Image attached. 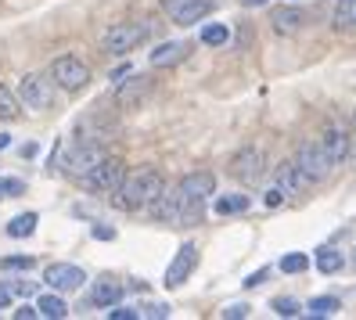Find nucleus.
<instances>
[{
  "label": "nucleus",
  "instance_id": "nucleus-29",
  "mask_svg": "<svg viewBox=\"0 0 356 320\" xmlns=\"http://www.w3.org/2000/svg\"><path fill=\"white\" fill-rule=\"evenodd\" d=\"M274 310H277V317H299V313H302L299 298H291V295H281V298H274Z\"/></svg>",
  "mask_w": 356,
  "mask_h": 320
},
{
  "label": "nucleus",
  "instance_id": "nucleus-20",
  "mask_svg": "<svg viewBox=\"0 0 356 320\" xmlns=\"http://www.w3.org/2000/svg\"><path fill=\"white\" fill-rule=\"evenodd\" d=\"M313 263H317V270H321V273H339V270L346 266L342 252H339V248H331V245L317 248V255H313Z\"/></svg>",
  "mask_w": 356,
  "mask_h": 320
},
{
  "label": "nucleus",
  "instance_id": "nucleus-23",
  "mask_svg": "<svg viewBox=\"0 0 356 320\" xmlns=\"http://www.w3.org/2000/svg\"><path fill=\"white\" fill-rule=\"evenodd\" d=\"M33 230H36V212H22L8 223V238H29Z\"/></svg>",
  "mask_w": 356,
  "mask_h": 320
},
{
  "label": "nucleus",
  "instance_id": "nucleus-43",
  "mask_svg": "<svg viewBox=\"0 0 356 320\" xmlns=\"http://www.w3.org/2000/svg\"><path fill=\"white\" fill-rule=\"evenodd\" d=\"M8 144H11V137H8V134H0V152H4Z\"/></svg>",
  "mask_w": 356,
  "mask_h": 320
},
{
  "label": "nucleus",
  "instance_id": "nucleus-30",
  "mask_svg": "<svg viewBox=\"0 0 356 320\" xmlns=\"http://www.w3.org/2000/svg\"><path fill=\"white\" fill-rule=\"evenodd\" d=\"M33 255H8V259H0V270H33Z\"/></svg>",
  "mask_w": 356,
  "mask_h": 320
},
{
  "label": "nucleus",
  "instance_id": "nucleus-41",
  "mask_svg": "<svg viewBox=\"0 0 356 320\" xmlns=\"http://www.w3.org/2000/svg\"><path fill=\"white\" fill-rule=\"evenodd\" d=\"M346 159H353V162H356V130L349 134V155H346Z\"/></svg>",
  "mask_w": 356,
  "mask_h": 320
},
{
  "label": "nucleus",
  "instance_id": "nucleus-9",
  "mask_svg": "<svg viewBox=\"0 0 356 320\" xmlns=\"http://www.w3.org/2000/svg\"><path fill=\"white\" fill-rule=\"evenodd\" d=\"M101 159H104V147H101V144L79 141V144L72 147V152H69L65 159L58 162V166L65 169V173H72V177H83V173H87V169H94V166H97Z\"/></svg>",
  "mask_w": 356,
  "mask_h": 320
},
{
  "label": "nucleus",
  "instance_id": "nucleus-3",
  "mask_svg": "<svg viewBox=\"0 0 356 320\" xmlns=\"http://www.w3.org/2000/svg\"><path fill=\"white\" fill-rule=\"evenodd\" d=\"M148 33H152L148 22H119L101 36V47L108 54H115V58H127L130 51H137L144 40H148Z\"/></svg>",
  "mask_w": 356,
  "mask_h": 320
},
{
  "label": "nucleus",
  "instance_id": "nucleus-44",
  "mask_svg": "<svg viewBox=\"0 0 356 320\" xmlns=\"http://www.w3.org/2000/svg\"><path fill=\"white\" fill-rule=\"evenodd\" d=\"M353 130H356V112H353Z\"/></svg>",
  "mask_w": 356,
  "mask_h": 320
},
{
  "label": "nucleus",
  "instance_id": "nucleus-4",
  "mask_svg": "<svg viewBox=\"0 0 356 320\" xmlns=\"http://www.w3.org/2000/svg\"><path fill=\"white\" fill-rule=\"evenodd\" d=\"M122 177H127V166H122L119 159L104 155L94 169H87V173L79 177V184L87 187L90 195H115V187L122 184Z\"/></svg>",
  "mask_w": 356,
  "mask_h": 320
},
{
  "label": "nucleus",
  "instance_id": "nucleus-2",
  "mask_svg": "<svg viewBox=\"0 0 356 320\" xmlns=\"http://www.w3.org/2000/svg\"><path fill=\"white\" fill-rule=\"evenodd\" d=\"M177 195H180V223H198L205 202L216 195V177L213 173H187L177 184Z\"/></svg>",
  "mask_w": 356,
  "mask_h": 320
},
{
  "label": "nucleus",
  "instance_id": "nucleus-17",
  "mask_svg": "<svg viewBox=\"0 0 356 320\" xmlns=\"http://www.w3.org/2000/svg\"><path fill=\"white\" fill-rule=\"evenodd\" d=\"M187 47L184 40H170V44H159L155 51H152V65L155 69H170V65H177V61H184L187 58Z\"/></svg>",
  "mask_w": 356,
  "mask_h": 320
},
{
  "label": "nucleus",
  "instance_id": "nucleus-45",
  "mask_svg": "<svg viewBox=\"0 0 356 320\" xmlns=\"http://www.w3.org/2000/svg\"><path fill=\"white\" fill-rule=\"evenodd\" d=\"M353 266H356V259H353Z\"/></svg>",
  "mask_w": 356,
  "mask_h": 320
},
{
  "label": "nucleus",
  "instance_id": "nucleus-12",
  "mask_svg": "<svg viewBox=\"0 0 356 320\" xmlns=\"http://www.w3.org/2000/svg\"><path fill=\"white\" fill-rule=\"evenodd\" d=\"M44 281H47L54 291H76V288H83L87 273H83L76 263H51V266L44 270Z\"/></svg>",
  "mask_w": 356,
  "mask_h": 320
},
{
  "label": "nucleus",
  "instance_id": "nucleus-6",
  "mask_svg": "<svg viewBox=\"0 0 356 320\" xmlns=\"http://www.w3.org/2000/svg\"><path fill=\"white\" fill-rule=\"evenodd\" d=\"M18 101L33 112H47L51 101H54V83L40 72H29V76L18 79Z\"/></svg>",
  "mask_w": 356,
  "mask_h": 320
},
{
  "label": "nucleus",
  "instance_id": "nucleus-18",
  "mask_svg": "<svg viewBox=\"0 0 356 320\" xmlns=\"http://www.w3.org/2000/svg\"><path fill=\"white\" fill-rule=\"evenodd\" d=\"M122 298V285L119 281H97L94 291H90V303L94 306H115Z\"/></svg>",
  "mask_w": 356,
  "mask_h": 320
},
{
  "label": "nucleus",
  "instance_id": "nucleus-24",
  "mask_svg": "<svg viewBox=\"0 0 356 320\" xmlns=\"http://www.w3.org/2000/svg\"><path fill=\"white\" fill-rule=\"evenodd\" d=\"M220 216H234V212H245L248 209V195H223V198H216V205H213Z\"/></svg>",
  "mask_w": 356,
  "mask_h": 320
},
{
  "label": "nucleus",
  "instance_id": "nucleus-5",
  "mask_svg": "<svg viewBox=\"0 0 356 320\" xmlns=\"http://www.w3.org/2000/svg\"><path fill=\"white\" fill-rule=\"evenodd\" d=\"M51 79H54V87L76 94V90H83L90 83V69L83 65L76 54H61V58L51 61Z\"/></svg>",
  "mask_w": 356,
  "mask_h": 320
},
{
  "label": "nucleus",
  "instance_id": "nucleus-8",
  "mask_svg": "<svg viewBox=\"0 0 356 320\" xmlns=\"http://www.w3.org/2000/svg\"><path fill=\"white\" fill-rule=\"evenodd\" d=\"M266 169V155L259 147H241V152L230 159V177L241 180V184H256Z\"/></svg>",
  "mask_w": 356,
  "mask_h": 320
},
{
  "label": "nucleus",
  "instance_id": "nucleus-13",
  "mask_svg": "<svg viewBox=\"0 0 356 320\" xmlns=\"http://www.w3.org/2000/svg\"><path fill=\"white\" fill-rule=\"evenodd\" d=\"M148 94H152V79H148V76H134V79L115 83V101H119V109H134V104H140Z\"/></svg>",
  "mask_w": 356,
  "mask_h": 320
},
{
  "label": "nucleus",
  "instance_id": "nucleus-11",
  "mask_svg": "<svg viewBox=\"0 0 356 320\" xmlns=\"http://www.w3.org/2000/svg\"><path fill=\"white\" fill-rule=\"evenodd\" d=\"M195 263H198V248H195V241H184L180 245V252L173 255V263H170V270H165V288H180L187 277H191V270H195Z\"/></svg>",
  "mask_w": 356,
  "mask_h": 320
},
{
  "label": "nucleus",
  "instance_id": "nucleus-38",
  "mask_svg": "<svg viewBox=\"0 0 356 320\" xmlns=\"http://www.w3.org/2000/svg\"><path fill=\"white\" fill-rule=\"evenodd\" d=\"M11 295H15V291H11L8 285H0V310H4V306H11Z\"/></svg>",
  "mask_w": 356,
  "mask_h": 320
},
{
  "label": "nucleus",
  "instance_id": "nucleus-7",
  "mask_svg": "<svg viewBox=\"0 0 356 320\" xmlns=\"http://www.w3.org/2000/svg\"><path fill=\"white\" fill-rule=\"evenodd\" d=\"M296 166H299L302 173L309 177V184H321V180H327V173H331V162H327L324 147H321L317 141H306V144H299Z\"/></svg>",
  "mask_w": 356,
  "mask_h": 320
},
{
  "label": "nucleus",
  "instance_id": "nucleus-36",
  "mask_svg": "<svg viewBox=\"0 0 356 320\" xmlns=\"http://www.w3.org/2000/svg\"><path fill=\"white\" fill-rule=\"evenodd\" d=\"M266 277H270V270H266V266H263V270H256V273H252V277H248V281H245V285H248V288H259V285H263V281H266Z\"/></svg>",
  "mask_w": 356,
  "mask_h": 320
},
{
  "label": "nucleus",
  "instance_id": "nucleus-34",
  "mask_svg": "<svg viewBox=\"0 0 356 320\" xmlns=\"http://www.w3.org/2000/svg\"><path fill=\"white\" fill-rule=\"evenodd\" d=\"M140 313L137 310H130V306H119L115 303V310H108V320H137Z\"/></svg>",
  "mask_w": 356,
  "mask_h": 320
},
{
  "label": "nucleus",
  "instance_id": "nucleus-21",
  "mask_svg": "<svg viewBox=\"0 0 356 320\" xmlns=\"http://www.w3.org/2000/svg\"><path fill=\"white\" fill-rule=\"evenodd\" d=\"M18 115H22V101H18V94H11V87L0 83V119L15 122Z\"/></svg>",
  "mask_w": 356,
  "mask_h": 320
},
{
  "label": "nucleus",
  "instance_id": "nucleus-28",
  "mask_svg": "<svg viewBox=\"0 0 356 320\" xmlns=\"http://www.w3.org/2000/svg\"><path fill=\"white\" fill-rule=\"evenodd\" d=\"M306 266H309V259H306L302 252H288L284 259H281V270H284V273H302Z\"/></svg>",
  "mask_w": 356,
  "mask_h": 320
},
{
  "label": "nucleus",
  "instance_id": "nucleus-32",
  "mask_svg": "<svg viewBox=\"0 0 356 320\" xmlns=\"http://www.w3.org/2000/svg\"><path fill=\"white\" fill-rule=\"evenodd\" d=\"M281 202H284V191H281L277 184H274V187H266V195H263V205H266V209H277Z\"/></svg>",
  "mask_w": 356,
  "mask_h": 320
},
{
  "label": "nucleus",
  "instance_id": "nucleus-10",
  "mask_svg": "<svg viewBox=\"0 0 356 320\" xmlns=\"http://www.w3.org/2000/svg\"><path fill=\"white\" fill-rule=\"evenodd\" d=\"M213 4H216V0H162L165 15H170L177 26H195V22H202V18L213 11Z\"/></svg>",
  "mask_w": 356,
  "mask_h": 320
},
{
  "label": "nucleus",
  "instance_id": "nucleus-14",
  "mask_svg": "<svg viewBox=\"0 0 356 320\" xmlns=\"http://www.w3.org/2000/svg\"><path fill=\"white\" fill-rule=\"evenodd\" d=\"M274 184L284 191V198H299L302 191H306V184H309V177L302 173V169H299L296 162H281V166H277Z\"/></svg>",
  "mask_w": 356,
  "mask_h": 320
},
{
  "label": "nucleus",
  "instance_id": "nucleus-16",
  "mask_svg": "<svg viewBox=\"0 0 356 320\" xmlns=\"http://www.w3.org/2000/svg\"><path fill=\"white\" fill-rule=\"evenodd\" d=\"M270 26H274L281 36H296L306 26V15L299 8H274L270 11Z\"/></svg>",
  "mask_w": 356,
  "mask_h": 320
},
{
  "label": "nucleus",
  "instance_id": "nucleus-35",
  "mask_svg": "<svg viewBox=\"0 0 356 320\" xmlns=\"http://www.w3.org/2000/svg\"><path fill=\"white\" fill-rule=\"evenodd\" d=\"M94 238H97V241H112V238H115V230H112V227H104V223H94Z\"/></svg>",
  "mask_w": 356,
  "mask_h": 320
},
{
  "label": "nucleus",
  "instance_id": "nucleus-39",
  "mask_svg": "<svg viewBox=\"0 0 356 320\" xmlns=\"http://www.w3.org/2000/svg\"><path fill=\"white\" fill-rule=\"evenodd\" d=\"M15 291H18V295H33V291H36V285H33V281H18V285H15Z\"/></svg>",
  "mask_w": 356,
  "mask_h": 320
},
{
  "label": "nucleus",
  "instance_id": "nucleus-42",
  "mask_svg": "<svg viewBox=\"0 0 356 320\" xmlns=\"http://www.w3.org/2000/svg\"><path fill=\"white\" fill-rule=\"evenodd\" d=\"M263 4H270V0H241V8H263Z\"/></svg>",
  "mask_w": 356,
  "mask_h": 320
},
{
  "label": "nucleus",
  "instance_id": "nucleus-46",
  "mask_svg": "<svg viewBox=\"0 0 356 320\" xmlns=\"http://www.w3.org/2000/svg\"><path fill=\"white\" fill-rule=\"evenodd\" d=\"M296 4H299V0H296Z\"/></svg>",
  "mask_w": 356,
  "mask_h": 320
},
{
  "label": "nucleus",
  "instance_id": "nucleus-15",
  "mask_svg": "<svg viewBox=\"0 0 356 320\" xmlns=\"http://www.w3.org/2000/svg\"><path fill=\"white\" fill-rule=\"evenodd\" d=\"M321 147H324L327 162H331V166H339V162H346V155H349V134L342 130L339 122H331L327 130H324V141H321Z\"/></svg>",
  "mask_w": 356,
  "mask_h": 320
},
{
  "label": "nucleus",
  "instance_id": "nucleus-25",
  "mask_svg": "<svg viewBox=\"0 0 356 320\" xmlns=\"http://www.w3.org/2000/svg\"><path fill=\"white\" fill-rule=\"evenodd\" d=\"M334 26L339 29L356 26V0H339V8H334Z\"/></svg>",
  "mask_w": 356,
  "mask_h": 320
},
{
  "label": "nucleus",
  "instance_id": "nucleus-22",
  "mask_svg": "<svg viewBox=\"0 0 356 320\" xmlns=\"http://www.w3.org/2000/svg\"><path fill=\"white\" fill-rule=\"evenodd\" d=\"M339 310H342V303H339L334 295H317V298H313V303L306 306L309 317H334Z\"/></svg>",
  "mask_w": 356,
  "mask_h": 320
},
{
  "label": "nucleus",
  "instance_id": "nucleus-40",
  "mask_svg": "<svg viewBox=\"0 0 356 320\" xmlns=\"http://www.w3.org/2000/svg\"><path fill=\"white\" fill-rule=\"evenodd\" d=\"M130 76V65H119L115 72H112V83H122V79H127Z\"/></svg>",
  "mask_w": 356,
  "mask_h": 320
},
{
  "label": "nucleus",
  "instance_id": "nucleus-19",
  "mask_svg": "<svg viewBox=\"0 0 356 320\" xmlns=\"http://www.w3.org/2000/svg\"><path fill=\"white\" fill-rule=\"evenodd\" d=\"M36 310H40V317H47V320L69 317V306H65V298H61V291H54V295H40V298H36Z\"/></svg>",
  "mask_w": 356,
  "mask_h": 320
},
{
  "label": "nucleus",
  "instance_id": "nucleus-27",
  "mask_svg": "<svg viewBox=\"0 0 356 320\" xmlns=\"http://www.w3.org/2000/svg\"><path fill=\"white\" fill-rule=\"evenodd\" d=\"M26 195V184L18 177H0V198H18Z\"/></svg>",
  "mask_w": 356,
  "mask_h": 320
},
{
  "label": "nucleus",
  "instance_id": "nucleus-26",
  "mask_svg": "<svg viewBox=\"0 0 356 320\" xmlns=\"http://www.w3.org/2000/svg\"><path fill=\"white\" fill-rule=\"evenodd\" d=\"M227 36H230V33H227V26L209 22V26L202 29V44H205V47H223V44H227Z\"/></svg>",
  "mask_w": 356,
  "mask_h": 320
},
{
  "label": "nucleus",
  "instance_id": "nucleus-31",
  "mask_svg": "<svg viewBox=\"0 0 356 320\" xmlns=\"http://www.w3.org/2000/svg\"><path fill=\"white\" fill-rule=\"evenodd\" d=\"M137 313L140 317H152V320H165V317H170V306H165V303H152V306H144Z\"/></svg>",
  "mask_w": 356,
  "mask_h": 320
},
{
  "label": "nucleus",
  "instance_id": "nucleus-33",
  "mask_svg": "<svg viewBox=\"0 0 356 320\" xmlns=\"http://www.w3.org/2000/svg\"><path fill=\"white\" fill-rule=\"evenodd\" d=\"M245 317H248V306L245 303H230L223 310V320H245Z\"/></svg>",
  "mask_w": 356,
  "mask_h": 320
},
{
  "label": "nucleus",
  "instance_id": "nucleus-1",
  "mask_svg": "<svg viewBox=\"0 0 356 320\" xmlns=\"http://www.w3.org/2000/svg\"><path fill=\"white\" fill-rule=\"evenodd\" d=\"M162 173L159 169H134L130 177H122V184L115 187V209H148L159 195H162Z\"/></svg>",
  "mask_w": 356,
  "mask_h": 320
},
{
  "label": "nucleus",
  "instance_id": "nucleus-37",
  "mask_svg": "<svg viewBox=\"0 0 356 320\" xmlns=\"http://www.w3.org/2000/svg\"><path fill=\"white\" fill-rule=\"evenodd\" d=\"M40 310L36 306H22V310H15V320H36Z\"/></svg>",
  "mask_w": 356,
  "mask_h": 320
}]
</instances>
